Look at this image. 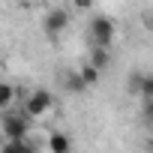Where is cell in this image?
I'll return each mask as SVG.
<instances>
[{
	"instance_id": "cell-1",
	"label": "cell",
	"mask_w": 153,
	"mask_h": 153,
	"mask_svg": "<svg viewBox=\"0 0 153 153\" xmlns=\"http://www.w3.org/2000/svg\"><path fill=\"white\" fill-rule=\"evenodd\" d=\"M87 36H90V42L93 45H114V39H117V24H114V18H108V15H93L90 18V24H87Z\"/></svg>"
},
{
	"instance_id": "cell-2",
	"label": "cell",
	"mask_w": 153,
	"mask_h": 153,
	"mask_svg": "<svg viewBox=\"0 0 153 153\" xmlns=\"http://www.w3.org/2000/svg\"><path fill=\"white\" fill-rule=\"evenodd\" d=\"M54 111V93L51 90H33L27 99H24V114L30 117V120H42V117H48Z\"/></svg>"
},
{
	"instance_id": "cell-3",
	"label": "cell",
	"mask_w": 153,
	"mask_h": 153,
	"mask_svg": "<svg viewBox=\"0 0 153 153\" xmlns=\"http://www.w3.org/2000/svg\"><path fill=\"white\" fill-rule=\"evenodd\" d=\"M66 27H69V12L66 9H48L45 12V18H42V33L45 36L57 39L60 33H66Z\"/></svg>"
},
{
	"instance_id": "cell-4",
	"label": "cell",
	"mask_w": 153,
	"mask_h": 153,
	"mask_svg": "<svg viewBox=\"0 0 153 153\" xmlns=\"http://www.w3.org/2000/svg\"><path fill=\"white\" fill-rule=\"evenodd\" d=\"M0 126H3V135H6V138H24V135L30 132V117H27L24 111H21V114H6Z\"/></svg>"
},
{
	"instance_id": "cell-5",
	"label": "cell",
	"mask_w": 153,
	"mask_h": 153,
	"mask_svg": "<svg viewBox=\"0 0 153 153\" xmlns=\"http://www.w3.org/2000/svg\"><path fill=\"white\" fill-rule=\"evenodd\" d=\"M87 60H90L93 66L105 69V66L111 63V48H108V45H93V42H90V54H87Z\"/></svg>"
},
{
	"instance_id": "cell-6",
	"label": "cell",
	"mask_w": 153,
	"mask_h": 153,
	"mask_svg": "<svg viewBox=\"0 0 153 153\" xmlns=\"http://www.w3.org/2000/svg\"><path fill=\"white\" fill-rule=\"evenodd\" d=\"M78 75H81V81H84V84H87V90H90V87H96V84H99L102 69H99V66H93V63L87 60V63H81V66H78Z\"/></svg>"
},
{
	"instance_id": "cell-7",
	"label": "cell",
	"mask_w": 153,
	"mask_h": 153,
	"mask_svg": "<svg viewBox=\"0 0 153 153\" xmlns=\"http://www.w3.org/2000/svg\"><path fill=\"white\" fill-rule=\"evenodd\" d=\"M45 147H48L51 153H69V150H72V141H69V135H63V132H51Z\"/></svg>"
},
{
	"instance_id": "cell-8",
	"label": "cell",
	"mask_w": 153,
	"mask_h": 153,
	"mask_svg": "<svg viewBox=\"0 0 153 153\" xmlns=\"http://www.w3.org/2000/svg\"><path fill=\"white\" fill-rule=\"evenodd\" d=\"M63 87H66L69 93H84V90H87V84L81 81L78 69H75V72H66V75H63Z\"/></svg>"
},
{
	"instance_id": "cell-9",
	"label": "cell",
	"mask_w": 153,
	"mask_h": 153,
	"mask_svg": "<svg viewBox=\"0 0 153 153\" xmlns=\"http://www.w3.org/2000/svg\"><path fill=\"white\" fill-rule=\"evenodd\" d=\"M3 150H6V153H30V150H33V144L27 141V135H24V138H6Z\"/></svg>"
},
{
	"instance_id": "cell-10",
	"label": "cell",
	"mask_w": 153,
	"mask_h": 153,
	"mask_svg": "<svg viewBox=\"0 0 153 153\" xmlns=\"http://www.w3.org/2000/svg\"><path fill=\"white\" fill-rule=\"evenodd\" d=\"M12 105H15V87L0 81V111H9Z\"/></svg>"
},
{
	"instance_id": "cell-11",
	"label": "cell",
	"mask_w": 153,
	"mask_h": 153,
	"mask_svg": "<svg viewBox=\"0 0 153 153\" xmlns=\"http://www.w3.org/2000/svg\"><path fill=\"white\" fill-rule=\"evenodd\" d=\"M153 96V75H141V84H138V99H150Z\"/></svg>"
},
{
	"instance_id": "cell-12",
	"label": "cell",
	"mask_w": 153,
	"mask_h": 153,
	"mask_svg": "<svg viewBox=\"0 0 153 153\" xmlns=\"http://www.w3.org/2000/svg\"><path fill=\"white\" fill-rule=\"evenodd\" d=\"M96 6V0H69V9H75V12H90Z\"/></svg>"
},
{
	"instance_id": "cell-13",
	"label": "cell",
	"mask_w": 153,
	"mask_h": 153,
	"mask_svg": "<svg viewBox=\"0 0 153 153\" xmlns=\"http://www.w3.org/2000/svg\"><path fill=\"white\" fill-rule=\"evenodd\" d=\"M141 117H144V123L153 126V96L150 99H141Z\"/></svg>"
},
{
	"instance_id": "cell-14",
	"label": "cell",
	"mask_w": 153,
	"mask_h": 153,
	"mask_svg": "<svg viewBox=\"0 0 153 153\" xmlns=\"http://www.w3.org/2000/svg\"><path fill=\"white\" fill-rule=\"evenodd\" d=\"M147 27H150V33H153V12H150V18H147Z\"/></svg>"
},
{
	"instance_id": "cell-15",
	"label": "cell",
	"mask_w": 153,
	"mask_h": 153,
	"mask_svg": "<svg viewBox=\"0 0 153 153\" xmlns=\"http://www.w3.org/2000/svg\"><path fill=\"white\" fill-rule=\"evenodd\" d=\"M147 144H150V150H153V135H150V141H147Z\"/></svg>"
},
{
	"instance_id": "cell-16",
	"label": "cell",
	"mask_w": 153,
	"mask_h": 153,
	"mask_svg": "<svg viewBox=\"0 0 153 153\" xmlns=\"http://www.w3.org/2000/svg\"><path fill=\"white\" fill-rule=\"evenodd\" d=\"M18 3H30V0H18Z\"/></svg>"
}]
</instances>
